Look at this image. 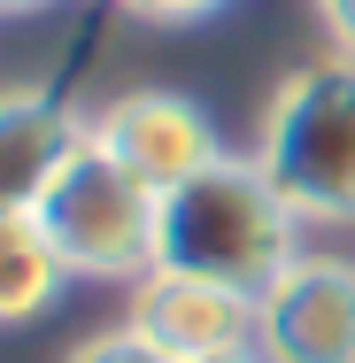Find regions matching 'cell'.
Listing matches in <instances>:
<instances>
[{
	"label": "cell",
	"mask_w": 355,
	"mask_h": 363,
	"mask_svg": "<svg viewBox=\"0 0 355 363\" xmlns=\"http://www.w3.org/2000/svg\"><path fill=\"white\" fill-rule=\"evenodd\" d=\"M293 224L301 217L278 201L263 162L216 155L186 186H170L154 201V271H186V279H209V286L263 301L301 263L293 255Z\"/></svg>",
	"instance_id": "1"
},
{
	"label": "cell",
	"mask_w": 355,
	"mask_h": 363,
	"mask_svg": "<svg viewBox=\"0 0 355 363\" xmlns=\"http://www.w3.org/2000/svg\"><path fill=\"white\" fill-rule=\"evenodd\" d=\"M255 162L301 224H355V55L286 77Z\"/></svg>",
	"instance_id": "2"
},
{
	"label": "cell",
	"mask_w": 355,
	"mask_h": 363,
	"mask_svg": "<svg viewBox=\"0 0 355 363\" xmlns=\"http://www.w3.org/2000/svg\"><path fill=\"white\" fill-rule=\"evenodd\" d=\"M31 217L47 224L70 279H147L154 271V194L140 178H124L93 140L70 155V170L47 186Z\"/></svg>",
	"instance_id": "3"
},
{
	"label": "cell",
	"mask_w": 355,
	"mask_h": 363,
	"mask_svg": "<svg viewBox=\"0 0 355 363\" xmlns=\"http://www.w3.org/2000/svg\"><path fill=\"white\" fill-rule=\"evenodd\" d=\"M85 140L101 147L124 178H140L154 201L170 186H186L201 162H216V132L186 93H124V101H108L85 124Z\"/></svg>",
	"instance_id": "4"
},
{
	"label": "cell",
	"mask_w": 355,
	"mask_h": 363,
	"mask_svg": "<svg viewBox=\"0 0 355 363\" xmlns=\"http://www.w3.org/2000/svg\"><path fill=\"white\" fill-rule=\"evenodd\" d=\"M255 348L271 363H355V263H293L255 301Z\"/></svg>",
	"instance_id": "5"
},
{
	"label": "cell",
	"mask_w": 355,
	"mask_h": 363,
	"mask_svg": "<svg viewBox=\"0 0 355 363\" xmlns=\"http://www.w3.org/2000/svg\"><path fill=\"white\" fill-rule=\"evenodd\" d=\"M124 325L147 333L162 356L201 363V356H224V348H255V294L209 286V279H186V271H147Z\"/></svg>",
	"instance_id": "6"
},
{
	"label": "cell",
	"mask_w": 355,
	"mask_h": 363,
	"mask_svg": "<svg viewBox=\"0 0 355 363\" xmlns=\"http://www.w3.org/2000/svg\"><path fill=\"white\" fill-rule=\"evenodd\" d=\"M77 147H85V124L62 101L0 93V217H31L47 201V186L70 170Z\"/></svg>",
	"instance_id": "7"
},
{
	"label": "cell",
	"mask_w": 355,
	"mask_h": 363,
	"mask_svg": "<svg viewBox=\"0 0 355 363\" xmlns=\"http://www.w3.org/2000/svg\"><path fill=\"white\" fill-rule=\"evenodd\" d=\"M70 279V263L55 255L47 224L39 217H0V325L16 317H39Z\"/></svg>",
	"instance_id": "8"
},
{
	"label": "cell",
	"mask_w": 355,
	"mask_h": 363,
	"mask_svg": "<svg viewBox=\"0 0 355 363\" xmlns=\"http://www.w3.org/2000/svg\"><path fill=\"white\" fill-rule=\"evenodd\" d=\"M70 363H178V356H162L147 333H132V325H124V333H101V340H85Z\"/></svg>",
	"instance_id": "9"
},
{
	"label": "cell",
	"mask_w": 355,
	"mask_h": 363,
	"mask_svg": "<svg viewBox=\"0 0 355 363\" xmlns=\"http://www.w3.org/2000/svg\"><path fill=\"white\" fill-rule=\"evenodd\" d=\"M201 8H216V0H124V16H147V23H186Z\"/></svg>",
	"instance_id": "10"
},
{
	"label": "cell",
	"mask_w": 355,
	"mask_h": 363,
	"mask_svg": "<svg viewBox=\"0 0 355 363\" xmlns=\"http://www.w3.org/2000/svg\"><path fill=\"white\" fill-rule=\"evenodd\" d=\"M325 8V31L340 39V55H355V0H317Z\"/></svg>",
	"instance_id": "11"
},
{
	"label": "cell",
	"mask_w": 355,
	"mask_h": 363,
	"mask_svg": "<svg viewBox=\"0 0 355 363\" xmlns=\"http://www.w3.org/2000/svg\"><path fill=\"white\" fill-rule=\"evenodd\" d=\"M201 363H271L263 348H224V356H201Z\"/></svg>",
	"instance_id": "12"
},
{
	"label": "cell",
	"mask_w": 355,
	"mask_h": 363,
	"mask_svg": "<svg viewBox=\"0 0 355 363\" xmlns=\"http://www.w3.org/2000/svg\"><path fill=\"white\" fill-rule=\"evenodd\" d=\"M16 8H39V0H0V16H16Z\"/></svg>",
	"instance_id": "13"
}]
</instances>
